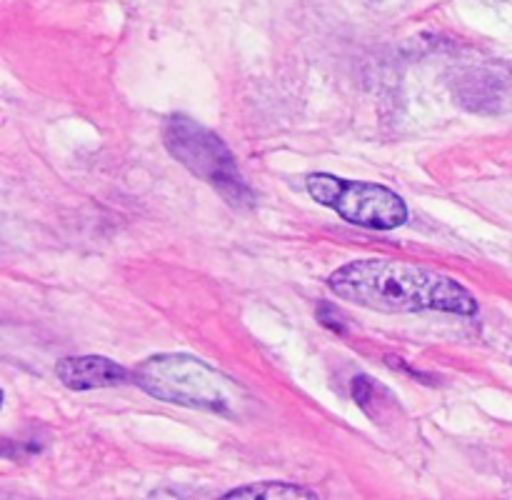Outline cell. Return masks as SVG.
I'll use <instances>...</instances> for the list:
<instances>
[{
  "label": "cell",
  "mask_w": 512,
  "mask_h": 500,
  "mask_svg": "<svg viewBox=\"0 0 512 500\" xmlns=\"http://www.w3.org/2000/svg\"><path fill=\"white\" fill-rule=\"evenodd\" d=\"M330 290L353 305L380 313L475 315L478 300L465 285L443 273L390 258H365L343 265L328 278Z\"/></svg>",
  "instance_id": "obj_1"
},
{
  "label": "cell",
  "mask_w": 512,
  "mask_h": 500,
  "mask_svg": "<svg viewBox=\"0 0 512 500\" xmlns=\"http://www.w3.org/2000/svg\"><path fill=\"white\" fill-rule=\"evenodd\" d=\"M135 383L163 403L238 418L243 413V390L225 373L200 358L183 353H163L143 360L133 373Z\"/></svg>",
  "instance_id": "obj_2"
},
{
  "label": "cell",
  "mask_w": 512,
  "mask_h": 500,
  "mask_svg": "<svg viewBox=\"0 0 512 500\" xmlns=\"http://www.w3.org/2000/svg\"><path fill=\"white\" fill-rule=\"evenodd\" d=\"M163 140L165 148L178 163H183L195 178L213 185L230 205L250 208L255 203L253 190L245 183L243 173L235 163V155L213 130L195 123L188 115H170L163 130Z\"/></svg>",
  "instance_id": "obj_3"
},
{
  "label": "cell",
  "mask_w": 512,
  "mask_h": 500,
  "mask_svg": "<svg viewBox=\"0 0 512 500\" xmlns=\"http://www.w3.org/2000/svg\"><path fill=\"white\" fill-rule=\"evenodd\" d=\"M308 193L348 223L370 230H395L408 220V203L395 190L365 180L310 173Z\"/></svg>",
  "instance_id": "obj_4"
},
{
  "label": "cell",
  "mask_w": 512,
  "mask_h": 500,
  "mask_svg": "<svg viewBox=\"0 0 512 500\" xmlns=\"http://www.w3.org/2000/svg\"><path fill=\"white\" fill-rule=\"evenodd\" d=\"M55 375L70 390L113 388L128 383L130 373L105 355H68L55 365Z\"/></svg>",
  "instance_id": "obj_5"
},
{
  "label": "cell",
  "mask_w": 512,
  "mask_h": 500,
  "mask_svg": "<svg viewBox=\"0 0 512 500\" xmlns=\"http://www.w3.org/2000/svg\"><path fill=\"white\" fill-rule=\"evenodd\" d=\"M240 498H318V493L305 485L293 483H278V480H265V483H250L240 485V488L225 493V500H240Z\"/></svg>",
  "instance_id": "obj_6"
}]
</instances>
